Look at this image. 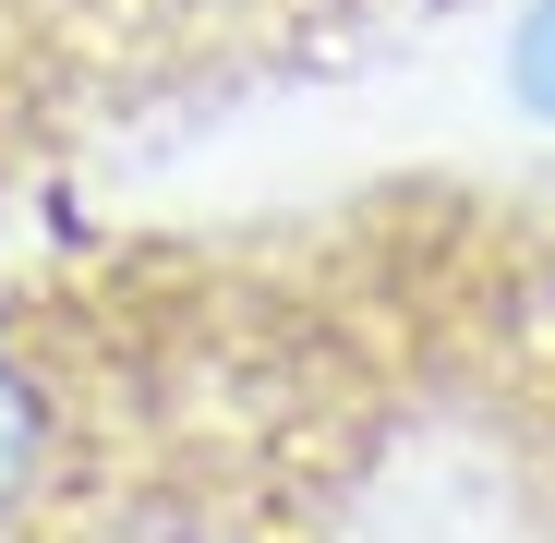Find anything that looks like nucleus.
I'll list each match as a JSON object with an SVG mask.
<instances>
[{
	"instance_id": "nucleus-2",
	"label": "nucleus",
	"mask_w": 555,
	"mask_h": 543,
	"mask_svg": "<svg viewBox=\"0 0 555 543\" xmlns=\"http://www.w3.org/2000/svg\"><path fill=\"white\" fill-rule=\"evenodd\" d=\"M531 98H543V109H555V13H543V25H531Z\"/></svg>"
},
{
	"instance_id": "nucleus-1",
	"label": "nucleus",
	"mask_w": 555,
	"mask_h": 543,
	"mask_svg": "<svg viewBox=\"0 0 555 543\" xmlns=\"http://www.w3.org/2000/svg\"><path fill=\"white\" fill-rule=\"evenodd\" d=\"M49 435H61L49 375H37L25 350H0V531L37 507V483H49Z\"/></svg>"
}]
</instances>
